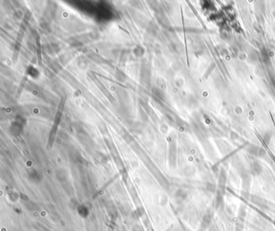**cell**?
Returning a JSON list of instances; mask_svg holds the SVG:
<instances>
[{
  "instance_id": "cell-1",
  "label": "cell",
  "mask_w": 275,
  "mask_h": 231,
  "mask_svg": "<svg viewBox=\"0 0 275 231\" xmlns=\"http://www.w3.org/2000/svg\"><path fill=\"white\" fill-rule=\"evenodd\" d=\"M211 223V217L209 215H205L203 218V225L204 227L208 226Z\"/></svg>"
},
{
  "instance_id": "cell-2",
  "label": "cell",
  "mask_w": 275,
  "mask_h": 231,
  "mask_svg": "<svg viewBox=\"0 0 275 231\" xmlns=\"http://www.w3.org/2000/svg\"><path fill=\"white\" fill-rule=\"evenodd\" d=\"M253 202L254 204H256L257 205L259 206H263L264 205V201H263V200L261 198H258V197H256V198H253Z\"/></svg>"
},
{
  "instance_id": "cell-3",
  "label": "cell",
  "mask_w": 275,
  "mask_h": 231,
  "mask_svg": "<svg viewBox=\"0 0 275 231\" xmlns=\"http://www.w3.org/2000/svg\"><path fill=\"white\" fill-rule=\"evenodd\" d=\"M236 231H242V230H241V229H240V228H236Z\"/></svg>"
}]
</instances>
